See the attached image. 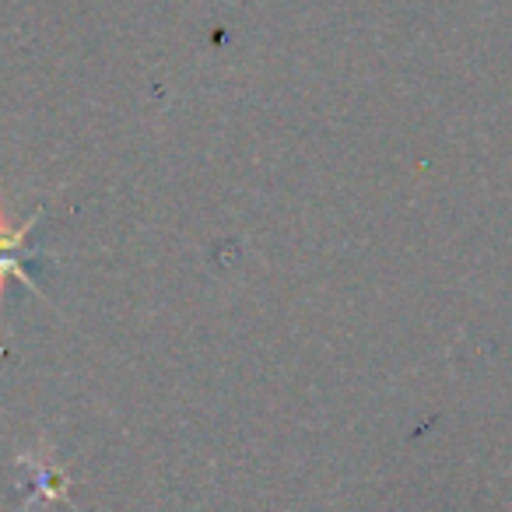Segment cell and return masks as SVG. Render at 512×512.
<instances>
[{"label":"cell","mask_w":512,"mask_h":512,"mask_svg":"<svg viewBox=\"0 0 512 512\" xmlns=\"http://www.w3.org/2000/svg\"><path fill=\"white\" fill-rule=\"evenodd\" d=\"M39 218H43V211H36V218H29L22 228H15L8 211H0V306H4V285H8V278H18L25 288L43 295V285H39L43 253L32 249V232H36Z\"/></svg>","instance_id":"cell-1"}]
</instances>
